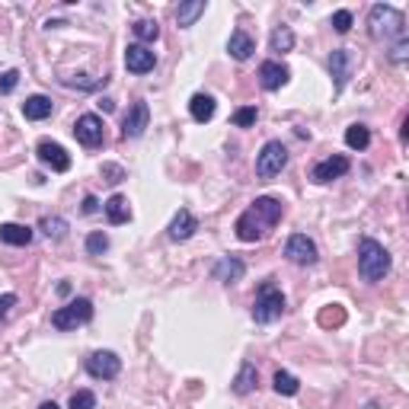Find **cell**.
<instances>
[{"mask_svg":"<svg viewBox=\"0 0 409 409\" xmlns=\"http://www.w3.org/2000/svg\"><path fill=\"white\" fill-rule=\"evenodd\" d=\"M282 215H284V201L282 199L259 195L250 208L237 218V227L234 230H237V237H240L243 243H256V240H263V237L269 234L278 221H282Z\"/></svg>","mask_w":409,"mask_h":409,"instance_id":"obj_1","label":"cell"},{"mask_svg":"<svg viewBox=\"0 0 409 409\" xmlns=\"http://www.w3.org/2000/svg\"><path fill=\"white\" fill-rule=\"evenodd\" d=\"M367 32H371V39H377V42H403L406 39V20H403V13L396 7H390V4H375L371 7V13H367Z\"/></svg>","mask_w":409,"mask_h":409,"instance_id":"obj_2","label":"cell"},{"mask_svg":"<svg viewBox=\"0 0 409 409\" xmlns=\"http://www.w3.org/2000/svg\"><path fill=\"white\" fill-rule=\"evenodd\" d=\"M358 272L367 278V282H381L384 275L390 272V253L384 250V243L371 240V237H365V240L358 243Z\"/></svg>","mask_w":409,"mask_h":409,"instance_id":"obj_3","label":"cell"},{"mask_svg":"<svg viewBox=\"0 0 409 409\" xmlns=\"http://www.w3.org/2000/svg\"><path fill=\"white\" fill-rule=\"evenodd\" d=\"M284 313V294L278 291L272 282H265L256 294V304H253V320L256 323H272Z\"/></svg>","mask_w":409,"mask_h":409,"instance_id":"obj_4","label":"cell"},{"mask_svg":"<svg viewBox=\"0 0 409 409\" xmlns=\"http://www.w3.org/2000/svg\"><path fill=\"white\" fill-rule=\"evenodd\" d=\"M93 320V304L87 298H74L68 307H58L51 313V326L55 329H77V326H84Z\"/></svg>","mask_w":409,"mask_h":409,"instance_id":"obj_5","label":"cell"},{"mask_svg":"<svg viewBox=\"0 0 409 409\" xmlns=\"http://www.w3.org/2000/svg\"><path fill=\"white\" fill-rule=\"evenodd\" d=\"M284 167H288V147H284L282 141H269V144H263V151L256 153V176L272 180V176H278Z\"/></svg>","mask_w":409,"mask_h":409,"instance_id":"obj_6","label":"cell"},{"mask_svg":"<svg viewBox=\"0 0 409 409\" xmlns=\"http://www.w3.org/2000/svg\"><path fill=\"white\" fill-rule=\"evenodd\" d=\"M284 256L291 259L294 265H313L320 259V253H317V243L307 234H291L288 243H284Z\"/></svg>","mask_w":409,"mask_h":409,"instance_id":"obj_7","label":"cell"},{"mask_svg":"<svg viewBox=\"0 0 409 409\" xmlns=\"http://www.w3.org/2000/svg\"><path fill=\"white\" fill-rule=\"evenodd\" d=\"M74 138L80 141L84 147H96L103 144L106 138V125H103V118L93 115V112H87V115H80L74 122Z\"/></svg>","mask_w":409,"mask_h":409,"instance_id":"obj_8","label":"cell"},{"mask_svg":"<svg viewBox=\"0 0 409 409\" xmlns=\"http://www.w3.org/2000/svg\"><path fill=\"white\" fill-rule=\"evenodd\" d=\"M118 371H122V358L115 352H93L87 358V375L96 381H112L118 377Z\"/></svg>","mask_w":409,"mask_h":409,"instance_id":"obj_9","label":"cell"},{"mask_svg":"<svg viewBox=\"0 0 409 409\" xmlns=\"http://www.w3.org/2000/svg\"><path fill=\"white\" fill-rule=\"evenodd\" d=\"M147 125H151V109H147V103L138 99L122 118V138H141L147 132Z\"/></svg>","mask_w":409,"mask_h":409,"instance_id":"obj_10","label":"cell"},{"mask_svg":"<svg viewBox=\"0 0 409 409\" xmlns=\"http://www.w3.org/2000/svg\"><path fill=\"white\" fill-rule=\"evenodd\" d=\"M35 153H39V160H42L45 167L55 170V173H68L70 170V153L64 151L61 144H55V141H39Z\"/></svg>","mask_w":409,"mask_h":409,"instance_id":"obj_11","label":"cell"},{"mask_svg":"<svg viewBox=\"0 0 409 409\" xmlns=\"http://www.w3.org/2000/svg\"><path fill=\"white\" fill-rule=\"evenodd\" d=\"M348 170H352V163H348V157H342V153H333V157L320 160L317 167H313V182H333L339 180V176H346Z\"/></svg>","mask_w":409,"mask_h":409,"instance_id":"obj_12","label":"cell"},{"mask_svg":"<svg viewBox=\"0 0 409 409\" xmlns=\"http://www.w3.org/2000/svg\"><path fill=\"white\" fill-rule=\"evenodd\" d=\"M352 70H355V55L348 49H336L333 55H329V74H333L336 90H342V87L348 84Z\"/></svg>","mask_w":409,"mask_h":409,"instance_id":"obj_13","label":"cell"},{"mask_svg":"<svg viewBox=\"0 0 409 409\" xmlns=\"http://www.w3.org/2000/svg\"><path fill=\"white\" fill-rule=\"evenodd\" d=\"M153 64H157V55H153L147 45H128L125 49V68L132 70V74H147V70H153Z\"/></svg>","mask_w":409,"mask_h":409,"instance_id":"obj_14","label":"cell"},{"mask_svg":"<svg viewBox=\"0 0 409 409\" xmlns=\"http://www.w3.org/2000/svg\"><path fill=\"white\" fill-rule=\"evenodd\" d=\"M288 77H291V70L284 68L282 61H263L259 64V84H263V90H278V87L288 84Z\"/></svg>","mask_w":409,"mask_h":409,"instance_id":"obj_15","label":"cell"},{"mask_svg":"<svg viewBox=\"0 0 409 409\" xmlns=\"http://www.w3.org/2000/svg\"><path fill=\"white\" fill-rule=\"evenodd\" d=\"M199 230V221H195V215L192 211H186V208H180L176 211V218L170 221V227H167V234H170V240H189V237Z\"/></svg>","mask_w":409,"mask_h":409,"instance_id":"obj_16","label":"cell"},{"mask_svg":"<svg viewBox=\"0 0 409 409\" xmlns=\"http://www.w3.org/2000/svg\"><path fill=\"white\" fill-rule=\"evenodd\" d=\"M227 51H230V58H237V61H250L253 51H256V42H253V35H250V32L237 29V32H230Z\"/></svg>","mask_w":409,"mask_h":409,"instance_id":"obj_17","label":"cell"},{"mask_svg":"<svg viewBox=\"0 0 409 409\" xmlns=\"http://www.w3.org/2000/svg\"><path fill=\"white\" fill-rule=\"evenodd\" d=\"M243 275H246V265H243V259H237V256H224L221 263L215 265V278H218V282L234 284V282H240Z\"/></svg>","mask_w":409,"mask_h":409,"instance_id":"obj_18","label":"cell"},{"mask_svg":"<svg viewBox=\"0 0 409 409\" xmlns=\"http://www.w3.org/2000/svg\"><path fill=\"white\" fill-rule=\"evenodd\" d=\"M51 109H55V103H51L49 96H42V93H35V96H29L26 103H23V115H26L29 122H42V118H49Z\"/></svg>","mask_w":409,"mask_h":409,"instance_id":"obj_19","label":"cell"},{"mask_svg":"<svg viewBox=\"0 0 409 409\" xmlns=\"http://www.w3.org/2000/svg\"><path fill=\"white\" fill-rule=\"evenodd\" d=\"M256 384H259L256 365L243 361L240 371H237V377H234V394H237V396H246V394H253V390H256Z\"/></svg>","mask_w":409,"mask_h":409,"instance_id":"obj_20","label":"cell"},{"mask_svg":"<svg viewBox=\"0 0 409 409\" xmlns=\"http://www.w3.org/2000/svg\"><path fill=\"white\" fill-rule=\"evenodd\" d=\"M215 109H218V103L208 93H195V96L189 99V115H192L195 122H211V118H215Z\"/></svg>","mask_w":409,"mask_h":409,"instance_id":"obj_21","label":"cell"},{"mask_svg":"<svg viewBox=\"0 0 409 409\" xmlns=\"http://www.w3.org/2000/svg\"><path fill=\"white\" fill-rule=\"evenodd\" d=\"M103 211H106V218H109V224H125V221H132V208H128V199H125V195H112V199H106Z\"/></svg>","mask_w":409,"mask_h":409,"instance_id":"obj_22","label":"cell"},{"mask_svg":"<svg viewBox=\"0 0 409 409\" xmlns=\"http://www.w3.org/2000/svg\"><path fill=\"white\" fill-rule=\"evenodd\" d=\"M0 240L10 246H29L32 243V227L26 224H0Z\"/></svg>","mask_w":409,"mask_h":409,"instance_id":"obj_23","label":"cell"},{"mask_svg":"<svg viewBox=\"0 0 409 409\" xmlns=\"http://www.w3.org/2000/svg\"><path fill=\"white\" fill-rule=\"evenodd\" d=\"M205 10H208L205 0H189V4H180V10H176V23H180L182 29H189V26H195L199 16H205Z\"/></svg>","mask_w":409,"mask_h":409,"instance_id":"obj_24","label":"cell"},{"mask_svg":"<svg viewBox=\"0 0 409 409\" xmlns=\"http://www.w3.org/2000/svg\"><path fill=\"white\" fill-rule=\"evenodd\" d=\"M132 32H134V39H138V45L157 42V39H160V26H157V20H138V23L132 26Z\"/></svg>","mask_w":409,"mask_h":409,"instance_id":"obj_25","label":"cell"},{"mask_svg":"<svg viewBox=\"0 0 409 409\" xmlns=\"http://www.w3.org/2000/svg\"><path fill=\"white\" fill-rule=\"evenodd\" d=\"M346 144L352 147V151H365V147L371 144V132H367L365 125H358V122H355V125L346 128Z\"/></svg>","mask_w":409,"mask_h":409,"instance_id":"obj_26","label":"cell"},{"mask_svg":"<svg viewBox=\"0 0 409 409\" xmlns=\"http://www.w3.org/2000/svg\"><path fill=\"white\" fill-rule=\"evenodd\" d=\"M39 230H42L45 237H51V240H61V237L68 234V221L58 215H45L42 221H39Z\"/></svg>","mask_w":409,"mask_h":409,"instance_id":"obj_27","label":"cell"},{"mask_svg":"<svg viewBox=\"0 0 409 409\" xmlns=\"http://www.w3.org/2000/svg\"><path fill=\"white\" fill-rule=\"evenodd\" d=\"M269 45H272V51L284 55V51H291V49H294V32H291L288 26H275V32H272Z\"/></svg>","mask_w":409,"mask_h":409,"instance_id":"obj_28","label":"cell"},{"mask_svg":"<svg viewBox=\"0 0 409 409\" xmlns=\"http://www.w3.org/2000/svg\"><path fill=\"white\" fill-rule=\"evenodd\" d=\"M272 384H275V394H282V396H294V394H298V390H301L298 377H294V375H288V371H275Z\"/></svg>","mask_w":409,"mask_h":409,"instance_id":"obj_29","label":"cell"},{"mask_svg":"<svg viewBox=\"0 0 409 409\" xmlns=\"http://www.w3.org/2000/svg\"><path fill=\"white\" fill-rule=\"evenodd\" d=\"M256 118H259L256 106H243V109L234 112V125L237 128H253V125H256Z\"/></svg>","mask_w":409,"mask_h":409,"instance_id":"obj_30","label":"cell"},{"mask_svg":"<svg viewBox=\"0 0 409 409\" xmlns=\"http://www.w3.org/2000/svg\"><path fill=\"white\" fill-rule=\"evenodd\" d=\"M106 250H109V237H106L103 230H96V234L87 237V253H90V256H103Z\"/></svg>","mask_w":409,"mask_h":409,"instance_id":"obj_31","label":"cell"},{"mask_svg":"<svg viewBox=\"0 0 409 409\" xmlns=\"http://www.w3.org/2000/svg\"><path fill=\"white\" fill-rule=\"evenodd\" d=\"M70 409H96V396H93L90 390H77V394L70 396Z\"/></svg>","mask_w":409,"mask_h":409,"instance_id":"obj_32","label":"cell"},{"mask_svg":"<svg viewBox=\"0 0 409 409\" xmlns=\"http://www.w3.org/2000/svg\"><path fill=\"white\" fill-rule=\"evenodd\" d=\"M333 29L339 35H346L348 29H352V13H348V10H336V13H333Z\"/></svg>","mask_w":409,"mask_h":409,"instance_id":"obj_33","label":"cell"},{"mask_svg":"<svg viewBox=\"0 0 409 409\" xmlns=\"http://www.w3.org/2000/svg\"><path fill=\"white\" fill-rule=\"evenodd\" d=\"M20 84V70H4L0 74V93H13Z\"/></svg>","mask_w":409,"mask_h":409,"instance_id":"obj_34","label":"cell"},{"mask_svg":"<svg viewBox=\"0 0 409 409\" xmlns=\"http://www.w3.org/2000/svg\"><path fill=\"white\" fill-rule=\"evenodd\" d=\"M103 176H106V182H112V186H115V182L125 180V170L115 167V163H103Z\"/></svg>","mask_w":409,"mask_h":409,"instance_id":"obj_35","label":"cell"},{"mask_svg":"<svg viewBox=\"0 0 409 409\" xmlns=\"http://www.w3.org/2000/svg\"><path fill=\"white\" fill-rule=\"evenodd\" d=\"M342 320H346V313H342L339 307H336V310H323V313H320V323H323V326H329V323H342Z\"/></svg>","mask_w":409,"mask_h":409,"instance_id":"obj_36","label":"cell"},{"mask_svg":"<svg viewBox=\"0 0 409 409\" xmlns=\"http://www.w3.org/2000/svg\"><path fill=\"white\" fill-rule=\"evenodd\" d=\"M10 307H16V294H0V323L7 320Z\"/></svg>","mask_w":409,"mask_h":409,"instance_id":"obj_37","label":"cell"},{"mask_svg":"<svg viewBox=\"0 0 409 409\" xmlns=\"http://www.w3.org/2000/svg\"><path fill=\"white\" fill-rule=\"evenodd\" d=\"M406 51H409V42L403 39V42H394V51H390V58L400 64V61H406Z\"/></svg>","mask_w":409,"mask_h":409,"instance_id":"obj_38","label":"cell"},{"mask_svg":"<svg viewBox=\"0 0 409 409\" xmlns=\"http://www.w3.org/2000/svg\"><path fill=\"white\" fill-rule=\"evenodd\" d=\"M84 211H87V215H96V211H99L96 195H87V199H84Z\"/></svg>","mask_w":409,"mask_h":409,"instance_id":"obj_39","label":"cell"},{"mask_svg":"<svg viewBox=\"0 0 409 409\" xmlns=\"http://www.w3.org/2000/svg\"><path fill=\"white\" fill-rule=\"evenodd\" d=\"M99 109H103V112H112V109H115V103H112V99H99Z\"/></svg>","mask_w":409,"mask_h":409,"instance_id":"obj_40","label":"cell"},{"mask_svg":"<svg viewBox=\"0 0 409 409\" xmlns=\"http://www.w3.org/2000/svg\"><path fill=\"white\" fill-rule=\"evenodd\" d=\"M39 409H61V406H58L55 400H49V403H42V406H39Z\"/></svg>","mask_w":409,"mask_h":409,"instance_id":"obj_41","label":"cell"}]
</instances>
